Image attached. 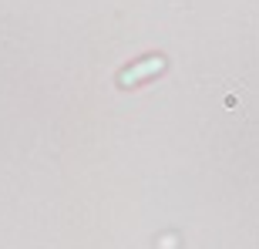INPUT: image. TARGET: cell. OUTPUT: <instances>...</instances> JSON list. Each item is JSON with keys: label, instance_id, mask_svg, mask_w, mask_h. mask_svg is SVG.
Here are the masks:
<instances>
[]
</instances>
